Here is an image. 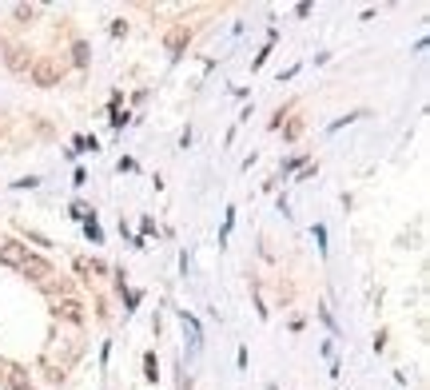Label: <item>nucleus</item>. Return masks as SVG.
<instances>
[{"label":"nucleus","mask_w":430,"mask_h":390,"mask_svg":"<svg viewBox=\"0 0 430 390\" xmlns=\"http://www.w3.org/2000/svg\"><path fill=\"white\" fill-rule=\"evenodd\" d=\"M24 259H28L24 243H4L0 247V263H4V267H24Z\"/></svg>","instance_id":"7ed1b4c3"},{"label":"nucleus","mask_w":430,"mask_h":390,"mask_svg":"<svg viewBox=\"0 0 430 390\" xmlns=\"http://www.w3.org/2000/svg\"><path fill=\"white\" fill-rule=\"evenodd\" d=\"M56 310H60L64 319H72V323H80V319H84V310H80V303H76V299H64V303H60Z\"/></svg>","instance_id":"39448f33"},{"label":"nucleus","mask_w":430,"mask_h":390,"mask_svg":"<svg viewBox=\"0 0 430 390\" xmlns=\"http://www.w3.org/2000/svg\"><path fill=\"white\" fill-rule=\"evenodd\" d=\"M32 12H36V8H32V4H16V17H20V20H28Z\"/></svg>","instance_id":"1a4fd4ad"},{"label":"nucleus","mask_w":430,"mask_h":390,"mask_svg":"<svg viewBox=\"0 0 430 390\" xmlns=\"http://www.w3.org/2000/svg\"><path fill=\"white\" fill-rule=\"evenodd\" d=\"M183 40H188V32H183V28H175V32L168 36V48H179V44H183Z\"/></svg>","instance_id":"6e6552de"},{"label":"nucleus","mask_w":430,"mask_h":390,"mask_svg":"<svg viewBox=\"0 0 430 390\" xmlns=\"http://www.w3.org/2000/svg\"><path fill=\"white\" fill-rule=\"evenodd\" d=\"M0 378H4V387L8 390H32L28 371H20V366H0Z\"/></svg>","instance_id":"f257e3e1"},{"label":"nucleus","mask_w":430,"mask_h":390,"mask_svg":"<svg viewBox=\"0 0 430 390\" xmlns=\"http://www.w3.org/2000/svg\"><path fill=\"white\" fill-rule=\"evenodd\" d=\"M32 80L40 84V88H52V84L60 80V68L52 64V60H40V64L32 68Z\"/></svg>","instance_id":"f03ea898"},{"label":"nucleus","mask_w":430,"mask_h":390,"mask_svg":"<svg viewBox=\"0 0 430 390\" xmlns=\"http://www.w3.org/2000/svg\"><path fill=\"white\" fill-rule=\"evenodd\" d=\"M20 271H24V275H32V279H48V275H52V267H48V263L40 259V255H28Z\"/></svg>","instance_id":"20e7f679"},{"label":"nucleus","mask_w":430,"mask_h":390,"mask_svg":"<svg viewBox=\"0 0 430 390\" xmlns=\"http://www.w3.org/2000/svg\"><path fill=\"white\" fill-rule=\"evenodd\" d=\"M179 319H183V326H188V335H191V339H199V323H195V319H191L188 310H183V315H179Z\"/></svg>","instance_id":"0eeeda50"},{"label":"nucleus","mask_w":430,"mask_h":390,"mask_svg":"<svg viewBox=\"0 0 430 390\" xmlns=\"http://www.w3.org/2000/svg\"><path fill=\"white\" fill-rule=\"evenodd\" d=\"M8 68H12V72H24V52H20V48L8 52Z\"/></svg>","instance_id":"423d86ee"}]
</instances>
